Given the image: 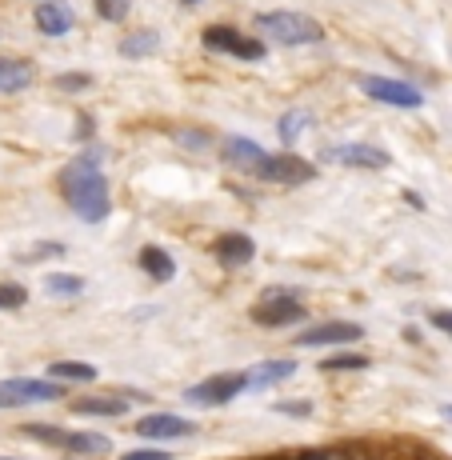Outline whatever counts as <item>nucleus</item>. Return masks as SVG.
I'll return each mask as SVG.
<instances>
[{
    "instance_id": "1",
    "label": "nucleus",
    "mask_w": 452,
    "mask_h": 460,
    "mask_svg": "<svg viewBox=\"0 0 452 460\" xmlns=\"http://www.w3.org/2000/svg\"><path fill=\"white\" fill-rule=\"evenodd\" d=\"M60 192H65L68 208L76 212L88 225H101L112 212V197H109V181L101 172V148H88V153L73 156L60 172Z\"/></svg>"
},
{
    "instance_id": "2",
    "label": "nucleus",
    "mask_w": 452,
    "mask_h": 460,
    "mask_svg": "<svg viewBox=\"0 0 452 460\" xmlns=\"http://www.w3.org/2000/svg\"><path fill=\"white\" fill-rule=\"evenodd\" d=\"M256 29L264 37H272L277 44H316L324 37V29L305 13H288V8H277V13H261L256 16Z\"/></svg>"
},
{
    "instance_id": "3",
    "label": "nucleus",
    "mask_w": 452,
    "mask_h": 460,
    "mask_svg": "<svg viewBox=\"0 0 452 460\" xmlns=\"http://www.w3.org/2000/svg\"><path fill=\"white\" fill-rule=\"evenodd\" d=\"M24 437L52 448H65L73 456H109L112 448V440L101 437V432H68V429H57V424H24Z\"/></svg>"
},
{
    "instance_id": "4",
    "label": "nucleus",
    "mask_w": 452,
    "mask_h": 460,
    "mask_svg": "<svg viewBox=\"0 0 452 460\" xmlns=\"http://www.w3.org/2000/svg\"><path fill=\"white\" fill-rule=\"evenodd\" d=\"M65 388L57 380H32V376H13L0 380V409H21V404H40V401H60Z\"/></svg>"
},
{
    "instance_id": "5",
    "label": "nucleus",
    "mask_w": 452,
    "mask_h": 460,
    "mask_svg": "<svg viewBox=\"0 0 452 460\" xmlns=\"http://www.w3.org/2000/svg\"><path fill=\"white\" fill-rule=\"evenodd\" d=\"M357 84L365 88V96H372V101H380V104H396V109H421L424 104L421 88H412L409 81H393V76H360Z\"/></svg>"
},
{
    "instance_id": "6",
    "label": "nucleus",
    "mask_w": 452,
    "mask_h": 460,
    "mask_svg": "<svg viewBox=\"0 0 452 460\" xmlns=\"http://www.w3.org/2000/svg\"><path fill=\"white\" fill-rule=\"evenodd\" d=\"M244 388H248L244 373H220V376H208V380H200V385L184 388V401L189 404H225V401H233V396H241Z\"/></svg>"
},
{
    "instance_id": "7",
    "label": "nucleus",
    "mask_w": 452,
    "mask_h": 460,
    "mask_svg": "<svg viewBox=\"0 0 452 460\" xmlns=\"http://www.w3.org/2000/svg\"><path fill=\"white\" fill-rule=\"evenodd\" d=\"M253 321L264 324V329H285V324L305 321V305L288 293H269L261 305L253 308Z\"/></svg>"
},
{
    "instance_id": "8",
    "label": "nucleus",
    "mask_w": 452,
    "mask_h": 460,
    "mask_svg": "<svg viewBox=\"0 0 452 460\" xmlns=\"http://www.w3.org/2000/svg\"><path fill=\"white\" fill-rule=\"evenodd\" d=\"M205 49L228 52V57H236V60H261L264 57V44L261 40L244 37V32L228 29V24H212V29L205 32Z\"/></svg>"
},
{
    "instance_id": "9",
    "label": "nucleus",
    "mask_w": 452,
    "mask_h": 460,
    "mask_svg": "<svg viewBox=\"0 0 452 460\" xmlns=\"http://www.w3.org/2000/svg\"><path fill=\"white\" fill-rule=\"evenodd\" d=\"M313 172H316V168L308 161H300L297 153H272L256 176H261V181H269V184H288V189H292V184H308V181H313Z\"/></svg>"
},
{
    "instance_id": "10",
    "label": "nucleus",
    "mask_w": 452,
    "mask_h": 460,
    "mask_svg": "<svg viewBox=\"0 0 452 460\" xmlns=\"http://www.w3.org/2000/svg\"><path fill=\"white\" fill-rule=\"evenodd\" d=\"M365 336V329L352 321H324V324H313V329H305L297 336L300 349H321V344H352Z\"/></svg>"
},
{
    "instance_id": "11",
    "label": "nucleus",
    "mask_w": 452,
    "mask_h": 460,
    "mask_svg": "<svg viewBox=\"0 0 452 460\" xmlns=\"http://www.w3.org/2000/svg\"><path fill=\"white\" fill-rule=\"evenodd\" d=\"M192 432H197V424L173 417V412H153V417L137 420V437L145 440H176V437H192Z\"/></svg>"
},
{
    "instance_id": "12",
    "label": "nucleus",
    "mask_w": 452,
    "mask_h": 460,
    "mask_svg": "<svg viewBox=\"0 0 452 460\" xmlns=\"http://www.w3.org/2000/svg\"><path fill=\"white\" fill-rule=\"evenodd\" d=\"M220 153H225V161L233 168H241V172H261L264 161H269L272 153H264L256 140H244V137H225V145H220Z\"/></svg>"
},
{
    "instance_id": "13",
    "label": "nucleus",
    "mask_w": 452,
    "mask_h": 460,
    "mask_svg": "<svg viewBox=\"0 0 452 460\" xmlns=\"http://www.w3.org/2000/svg\"><path fill=\"white\" fill-rule=\"evenodd\" d=\"M329 161L349 168H388V153L377 145H336L329 148Z\"/></svg>"
},
{
    "instance_id": "14",
    "label": "nucleus",
    "mask_w": 452,
    "mask_h": 460,
    "mask_svg": "<svg viewBox=\"0 0 452 460\" xmlns=\"http://www.w3.org/2000/svg\"><path fill=\"white\" fill-rule=\"evenodd\" d=\"M212 249H217V261L225 264V269H241V264H248L256 256L253 236H244V233H225Z\"/></svg>"
},
{
    "instance_id": "15",
    "label": "nucleus",
    "mask_w": 452,
    "mask_h": 460,
    "mask_svg": "<svg viewBox=\"0 0 452 460\" xmlns=\"http://www.w3.org/2000/svg\"><path fill=\"white\" fill-rule=\"evenodd\" d=\"M32 81H37V68H32V60L0 57V93H24Z\"/></svg>"
},
{
    "instance_id": "16",
    "label": "nucleus",
    "mask_w": 452,
    "mask_h": 460,
    "mask_svg": "<svg viewBox=\"0 0 452 460\" xmlns=\"http://www.w3.org/2000/svg\"><path fill=\"white\" fill-rule=\"evenodd\" d=\"M37 29L44 37H65V32L73 29V8L60 4V0H44L37 8Z\"/></svg>"
},
{
    "instance_id": "17",
    "label": "nucleus",
    "mask_w": 452,
    "mask_h": 460,
    "mask_svg": "<svg viewBox=\"0 0 452 460\" xmlns=\"http://www.w3.org/2000/svg\"><path fill=\"white\" fill-rule=\"evenodd\" d=\"M292 373H297V360H261L256 368H248L244 380H248V388H272V385H280V380H288Z\"/></svg>"
},
{
    "instance_id": "18",
    "label": "nucleus",
    "mask_w": 452,
    "mask_h": 460,
    "mask_svg": "<svg viewBox=\"0 0 452 460\" xmlns=\"http://www.w3.org/2000/svg\"><path fill=\"white\" fill-rule=\"evenodd\" d=\"M140 269H145L153 280H161V285H164V280H173V277H176V261H173V256H168L164 249H156V244L140 249Z\"/></svg>"
},
{
    "instance_id": "19",
    "label": "nucleus",
    "mask_w": 452,
    "mask_h": 460,
    "mask_svg": "<svg viewBox=\"0 0 452 460\" xmlns=\"http://www.w3.org/2000/svg\"><path fill=\"white\" fill-rule=\"evenodd\" d=\"M49 376L73 380V385H93L101 373H96L93 365H84V360H57V365H49Z\"/></svg>"
},
{
    "instance_id": "20",
    "label": "nucleus",
    "mask_w": 452,
    "mask_h": 460,
    "mask_svg": "<svg viewBox=\"0 0 452 460\" xmlns=\"http://www.w3.org/2000/svg\"><path fill=\"white\" fill-rule=\"evenodd\" d=\"M124 409L129 404L117 401V396H84V401H76L73 412H81V417H120Z\"/></svg>"
},
{
    "instance_id": "21",
    "label": "nucleus",
    "mask_w": 452,
    "mask_h": 460,
    "mask_svg": "<svg viewBox=\"0 0 452 460\" xmlns=\"http://www.w3.org/2000/svg\"><path fill=\"white\" fill-rule=\"evenodd\" d=\"M308 125H313V117H308L305 109H292V112H285V117H280V140H285V145H297L300 132H305Z\"/></svg>"
},
{
    "instance_id": "22",
    "label": "nucleus",
    "mask_w": 452,
    "mask_h": 460,
    "mask_svg": "<svg viewBox=\"0 0 452 460\" xmlns=\"http://www.w3.org/2000/svg\"><path fill=\"white\" fill-rule=\"evenodd\" d=\"M44 288H49L52 296H76V293H84V277H73V272H52V277L44 280Z\"/></svg>"
},
{
    "instance_id": "23",
    "label": "nucleus",
    "mask_w": 452,
    "mask_h": 460,
    "mask_svg": "<svg viewBox=\"0 0 452 460\" xmlns=\"http://www.w3.org/2000/svg\"><path fill=\"white\" fill-rule=\"evenodd\" d=\"M324 373H360V368H368V357H360V352H341V357H329L324 360Z\"/></svg>"
},
{
    "instance_id": "24",
    "label": "nucleus",
    "mask_w": 452,
    "mask_h": 460,
    "mask_svg": "<svg viewBox=\"0 0 452 460\" xmlns=\"http://www.w3.org/2000/svg\"><path fill=\"white\" fill-rule=\"evenodd\" d=\"M156 49V32H137V37L120 40V57H148Z\"/></svg>"
},
{
    "instance_id": "25",
    "label": "nucleus",
    "mask_w": 452,
    "mask_h": 460,
    "mask_svg": "<svg viewBox=\"0 0 452 460\" xmlns=\"http://www.w3.org/2000/svg\"><path fill=\"white\" fill-rule=\"evenodd\" d=\"M93 4H96V16H104V21H124L132 0H93Z\"/></svg>"
},
{
    "instance_id": "26",
    "label": "nucleus",
    "mask_w": 452,
    "mask_h": 460,
    "mask_svg": "<svg viewBox=\"0 0 452 460\" xmlns=\"http://www.w3.org/2000/svg\"><path fill=\"white\" fill-rule=\"evenodd\" d=\"M24 300L29 293L21 285H0V308H24Z\"/></svg>"
},
{
    "instance_id": "27",
    "label": "nucleus",
    "mask_w": 452,
    "mask_h": 460,
    "mask_svg": "<svg viewBox=\"0 0 452 460\" xmlns=\"http://www.w3.org/2000/svg\"><path fill=\"white\" fill-rule=\"evenodd\" d=\"M93 84V76L88 73H60L57 76V88H68V93H81V88Z\"/></svg>"
},
{
    "instance_id": "28",
    "label": "nucleus",
    "mask_w": 452,
    "mask_h": 460,
    "mask_svg": "<svg viewBox=\"0 0 452 460\" xmlns=\"http://www.w3.org/2000/svg\"><path fill=\"white\" fill-rule=\"evenodd\" d=\"M120 460H173L168 453H153V448H137V453H124Z\"/></svg>"
},
{
    "instance_id": "29",
    "label": "nucleus",
    "mask_w": 452,
    "mask_h": 460,
    "mask_svg": "<svg viewBox=\"0 0 452 460\" xmlns=\"http://www.w3.org/2000/svg\"><path fill=\"white\" fill-rule=\"evenodd\" d=\"M277 412H285V417H288V412H292V417H308V404L305 401H285V404H277Z\"/></svg>"
},
{
    "instance_id": "30",
    "label": "nucleus",
    "mask_w": 452,
    "mask_h": 460,
    "mask_svg": "<svg viewBox=\"0 0 452 460\" xmlns=\"http://www.w3.org/2000/svg\"><path fill=\"white\" fill-rule=\"evenodd\" d=\"M176 140H181V145H197V148H205V145H208L205 132H176Z\"/></svg>"
},
{
    "instance_id": "31",
    "label": "nucleus",
    "mask_w": 452,
    "mask_h": 460,
    "mask_svg": "<svg viewBox=\"0 0 452 460\" xmlns=\"http://www.w3.org/2000/svg\"><path fill=\"white\" fill-rule=\"evenodd\" d=\"M432 324H437L440 332H448V336H452V313H432Z\"/></svg>"
},
{
    "instance_id": "32",
    "label": "nucleus",
    "mask_w": 452,
    "mask_h": 460,
    "mask_svg": "<svg viewBox=\"0 0 452 460\" xmlns=\"http://www.w3.org/2000/svg\"><path fill=\"white\" fill-rule=\"evenodd\" d=\"M297 460H332V456H324V453H300Z\"/></svg>"
},
{
    "instance_id": "33",
    "label": "nucleus",
    "mask_w": 452,
    "mask_h": 460,
    "mask_svg": "<svg viewBox=\"0 0 452 460\" xmlns=\"http://www.w3.org/2000/svg\"><path fill=\"white\" fill-rule=\"evenodd\" d=\"M445 417H448V420H452V404H445Z\"/></svg>"
},
{
    "instance_id": "34",
    "label": "nucleus",
    "mask_w": 452,
    "mask_h": 460,
    "mask_svg": "<svg viewBox=\"0 0 452 460\" xmlns=\"http://www.w3.org/2000/svg\"><path fill=\"white\" fill-rule=\"evenodd\" d=\"M184 4H197V0H184Z\"/></svg>"
}]
</instances>
